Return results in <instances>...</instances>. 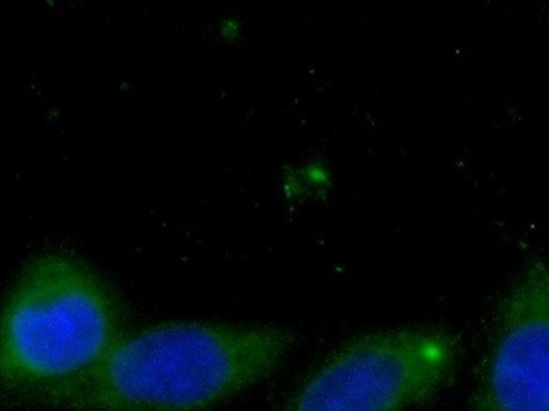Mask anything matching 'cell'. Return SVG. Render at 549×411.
Segmentation results:
<instances>
[{
  "instance_id": "obj_1",
  "label": "cell",
  "mask_w": 549,
  "mask_h": 411,
  "mask_svg": "<svg viewBox=\"0 0 549 411\" xmlns=\"http://www.w3.org/2000/svg\"><path fill=\"white\" fill-rule=\"evenodd\" d=\"M275 325L167 321L125 333L53 408L208 411L269 377L295 345Z\"/></svg>"
},
{
  "instance_id": "obj_2",
  "label": "cell",
  "mask_w": 549,
  "mask_h": 411,
  "mask_svg": "<svg viewBox=\"0 0 549 411\" xmlns=\"http://www.w3.org/2000/svg\"><path fill=\"white\" fill-rule=\"evenodd\" d=\"M124 325L119 297L84 260L32 259L0 307V400L53 408L105 362Z\"/></svg>"
},
{
  "instance_id": "obj_3",
  "label": "cell",
  "mask_w": 549,
  "mask_h": 411,
  "mask_svg": "<svg viewBox=\"0 0 549 411\" xmlns=\"http://www.w3.org/2000/svg\"><path fill=\"white\" fill-rule=\"evenodd\" d=\"M459 355V339L447 329L361 334L310 373L286 411H405L448 384Z\"/></svg>"
},
{
  "instance_id": "obj_4",
  "label": "cell",
  "mask_w": 549,
  "mask_h": 411,
  "mask_svg": "<svg viewBox=\"0 0 549 411\" xmlns=\"http://www.w3.org/2000/svg\"><path fill=\"white\" fill-rule=\"evenodd\" d=\"M467 411H549V262L535 260L501 299Z\"/></svg>"
}]
</instances>
